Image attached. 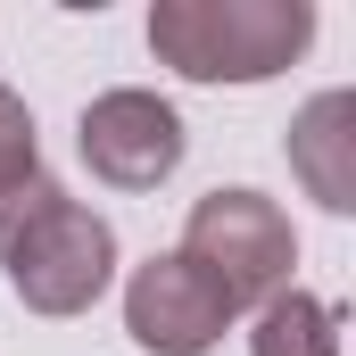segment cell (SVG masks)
<instances>
[{
	"label": "cell",
	"mask_w": 356,
	"mask_h": 356,
	"mask_svg": "<svg viewBox=\"0 0 356 356\" xmlns=\"http://www.w3.org/2000/svg\"><path fill=\"white\" fill-rule=\"evenodd\" d=\"M0 273H8V290H17L33 315H83L91 298L116 282V232H108L99 207H83V199L58 191V199L8 241Z\"/></svg>",
	"instance_id": "3"
},
{
	"label": "cell",
	"mask_w": 356,
	"mask_h": 356,
	"mask_svg": "<svg viewBox=\"0 0 356 356\" xmlns=\"http://www.w3.org/2000/svg\"><path fill=\"white\" fill-rule=\"evenodd\" d=\"M124 332L149 356H207L232 332V307H224V290L191 266V257L166 249V257L133 266V282H124Z\"/></svg>",
	"instance_id": "5"
},
{
	"label": "cell",
	"mask_w": 356,
	"mask_h": 356,
	"mask_svg": "<svg viewBox=\"0 0 356 356\" xmlns=\"http://www.w3.org/2000/svg\"><path fill=\"white\" fill-rule=\"evenodd\" d=\"M175 257H191V266L224 290V307L241 315V307H266V298L290 290L298 232H290V216L273 207L266 191H207L191 207V224H182Z\"/></svg>",
	"instance_id": "2"
},
{
	"label": "cell",
	"mask_w": 356,
	"mask_h": 356,
	"mask_svg": "<svg viewBox=\"0 0 356 356\" xmlns=\"http://www.w3.org/2000/svg\"><path fill=\"white\" fill-rule=\"evenodd\" d=\"M315 42L307 0H158L149 50L191 83H266Z\"/></svg>",
	"instance_id": "1"
},
{
	"label": "cell",
	"mask_w": 356,
	"mask_h": 356,
	"mask_svg": "<svg viewBox=\"0 0 356 356\" xmlns=\"http://www.w3.org/2000/svg\"><path fill=\"white\" fill-rule=\"evenodd\" d=\"M249 356H340V307L332 298H307V290H282L257 307V332Z\"/></svg>",
	"instance_id": "8"
},
{
	"label": "cell",
	"mask_w": 356,
	"mask_h": 356,
	"mask_svg": "<svg viewBox=\"0 0 356 356\" xmlns=\"http://www.w3.org/2000/svg\"><path fill=\"white\" fill-rule=\"evenodd\" d=\"M58 199V182L42 175V141H33V108L17 99V91L0 83V257H8V241L42 216Z\"/></svg>",
	"instance_id": "7"
},
{
	"label": "cell",
	"mask_w": 356,
	"mask_h": 356,
	"mask_svg": "<svg viewBox=\"0 0 356 356\" xmlns=\"http://www.w3.org/2000/svg\"><path fill=\"white\" fill-rule=\"evenodd\" d=\"M290 175L332 216L356 207V91H315L290 116Z\"/></svg>",
	"instance_id": "6"
},
{
	"label": "cell",
	"mask_w": 356,
	"mask_h": 356,
	"mask_svg": "<svg viewBox=\"0 0 356 356\" xmlns=\"http://www.w3.org/2000/svg\"><path fill=\"white\" fill-rule=\"evenodd\" d=\"M75 149L108 191H158L182 166V116H175V99L133 91V83L99 91L83 108V124H75Z\"/></svg>",
	"instance_id": "4"
}]
</instances>
